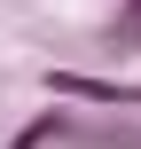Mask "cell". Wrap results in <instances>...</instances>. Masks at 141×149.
I'll return each instance as SVG.
<instances>
[{"mask_svg": "<svg viewBox=\"0 0 141 149\" xmlns=\"http://www.w3.org/2000/svg\"><path fill=\"white\" fill-rule=\"evenodd\" d=\"M55 94H86V102H141V86H110V79H55Z\"/></svg>", "mask_w": 141, "mask_h": 149, "instance_id": "obj_1", "label": "cell"}, {"mask_svg": "<svg viewBox=\"0 0 141 149\" xmlns=\"http://www.w3.org/2000/svg\"><path fill=\"white\" fill-rule=\"evenodd\" d=\"M118 39H126V47H133V39H141V0H133V8H126V16H118Z\"/></svg>", "mask_w": 141, "mask_h": 149, "instance_id": "obj_2", "label": "cell"}]
</instances>
